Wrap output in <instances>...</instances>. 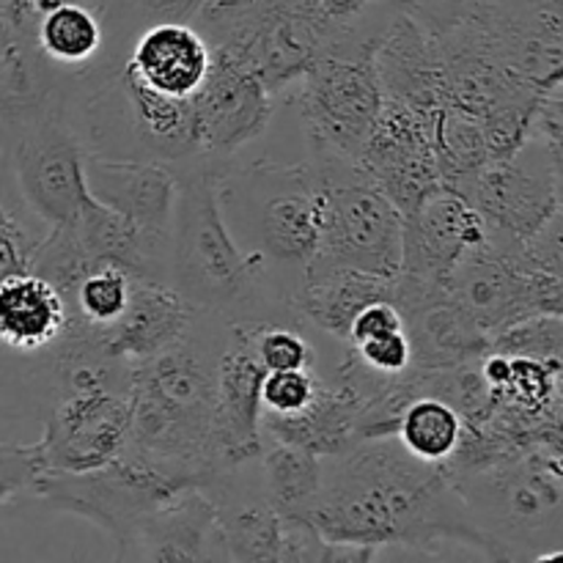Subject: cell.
<instances>
[{
    "label": "cell",
    "instance_id": "1",
    "mask_svg": "<svg viewBox=\"0 0 563 563\" xmlns=\"http://www.w3.org/2000/svg\"><path fill=\"white\" fill-rule=\"evenodd\" d=\"M308 522L328 542L377 553L407 548L438 555L449 544H465L489 559L487 539L473 526L445 465L416 460L396 434L324 456L322 493Z\"/></svg>",
    "mask_w": 563,
    "mask_h": 563
},
{
    "label": "cell",
    "instance_id": "2",
    "mask_svg": "<svg viewBox=\"0 0 563 563\" xmlns=\"http://www.w3.org/2000/svg\"><path fill=\"white\" fill-rule=\"evenodd\" d=\"M174 168L179 170V198L170 225L168 284L196 311L218 313L225 322H284L280 317H295L264 258L242 251L225 225L220 176L229 163L198 154Z\"/></svg>",
    "mask_w": 563,
    "mask_h": 563
},
{
    "label": "cell",
    "instance_id": "3",
    "mask_svg": "<svg viewBox=\"0 0 563 563\" xmlns=\"http://www.w3.org/2000/svg\"><path fill=\"white\" fill-rule=\"evenodd\" d=\"M229 322L198 311L168 350L130 366V440L126 451L201 484L209 465L218 363Z\"/></svg>",
    "mask_w": 563,
    "mask_h": 563
},
{
    "label": "cell",
    "instance_id": "4",
    "mask_svg": "<svg viewBox=\"0 0 563 563\" xmlns=\"http://www.w3.org/2000/svg\"><path fill=\"white\" fill-rule=\"evenodd\" d=\"M220 209L242 251L264 258L289 300L322 240V181L313 163L256 159L220 176Z\"/></svg>",
    "mask_w": 563,
    "mask_h": 563
},
{
    "label": "cell",
    "instance_id": "5",
    "mask_svg": "<svg viewBox=\"0 0 563 563\" xmlns=\"http://www.w3.org/2000/svg\"><path fill=\"white\" fill-rule=\"evenodd\" d=\"M66 108L88 154L165 165L198 157L190 99L146 88L126 58L71 75Z\"/></svg>",
    "mask_w": 563,
    "mask_h": 563
},
{
    "label": "cell",
    "instance_id": "6",
    "mask_svg": "<svg viewBox=\"0 0 563 563\" xmlns=\"http://www.w3.org/2000/svg\"><path fill=\"white\" fill-rule=\"evenodd\" d=\"M473 526L487 539L489 561H561L563 467L559 451H528L471 473H456Z\"/></svg>",
    "mask_w": 563,
    "mask_h": 563
},
{
    "label": "cell",
    "instance_id": "7",
    "mask_svg": "<svg viewBox=\"0 0 563 563\" xmlns=\"http://www.w3.org/2000/svg\"><path fill=\"white\" fill-rule=\"evenodd\" d=\"M366 14L335 31L295 82L311 152L357 159L383 110L374 47L388 16L368 22Z\"/></svg>",
    "mask_w": 563,
    "mask_h": 563
},
{
    "label": "cell",
    "instance_id": "8",
    "mask_svg": "<svg viewBox=\"0 0 563 563\" xmlns=\"http://www.w3.org/2000/svg\"><path fill=\"white\" fill-rule=\"evenodd\" d=\"M322 181V240L306 273L355 269L396 280L401 269L405 218L390 198L361 170L357 159L311 152Z\"/></svg>",
    "mask_w": 563,
    "mask_h": 563
},
{
    "label": "cell",
    "instance_id": "9",
    "mask_svg": "<svg viewBox=\"0 0 563 563\" xmlns=\"http://www.w3.org/2000/svg\"><path fill=\"white\" fill-rule=\"evenodd\" d=\"M185 487L198 484L124 451L97 471H38L31 495L42 498L55 511L93 522L121 544L143 515L163 506Z\"/></svg>",
    "mask_w": 563,
    "mask_h": 563
},
{
    "label": "cell",
    "instance_id": "10",
    "mask_svg": "<svg viewBox=\"0 0 563 563\" xmlns=\"http://www.w3.org/2000/svg\"><path fill=\"white\" fill-rule=\"evenodd\" d=\"M561 168L563 157L526 137L511 157L476 176L465 198L493 245L515 251L561 212Z\"/></svg>",
    "mask_w": 563,
    "mask_h": 563
},
{
    "label": "cell",
    "instance_id": "11",
    "mask_svg": "<svg viewBox=\"0 0 563 563\" xmlns=\"http://www.w3.org/2000/svg\"><path fill=\"white\" fill-rule=\"evenodd\" d=\"M445 289L489 339L528 317H563V275L522 267L489 240L460 258Z\"/></svg>",
    "mask_w": 563,
    "mask_h": 563
},
{
    "label": "cell",
    "instance_id": "12",
    "mask_svg": "<svg viewBox=\"0 0 563 563\" xmlns=\"http://www.w3.org/2000/svg\"><path fill=\"white\" fill-rule=\"evenodd\" d=\"M130 440V390L91 388L55 396L44 407L36 445L42 471L86 473L108 465Z\"/></svg>",
    "mask_w": 563,
    "mask_h": 563
},
{
    "label": "cell",
    "instance_id": "13",
    "mask_svg": "<svg viewBox=\"0 0 563 563\" xmlns=\"http://www.w3.org/2000/svg\"><path fill=\"white\" fill-rule=\"evenodd\" d=\"M82 157L86 148L71 126L66 102L49 110L5 154L22 203L44 225H64L77 218V209L86 198Z\"/></svg>",
    "mask_w": 563,
    "mask_h": 563
},
{
    "label": "cell",
    "instance_id": "14",
    "mask_svg": "<svg viewBox=\"0 0 563 563\" xmlns=\"http://www.w3.org/2000/svg\"><path fill=\"white\" fill-rule=\"evenodd\" d=\"M432 119L394 99H383V110L357 154L363 174L390 198L401 218L443 187L432 152Z\"/></svg>",
    "mask_w": 563,
    "mask_h": 563
},
{
    "label": "cell",
    "instance_id": "15",
    "mask_svg": "<svg viewBox=\"0 0 563 563\" xmlns=\"http://www.w3.org/2000/svg\"><path fill=\"white\" fill-rule=\"evenodd\" d=\"M190 108L198 154L229 163L240 148L264 135L273 119V93L245 64L212 53Z\"/></svg>",
    "mask_w": 563,
    "mask_h": 563
},
{
    "label": "cell",
    "instance_id": "16",
    "mask_svg": "<svg viewBox=\"0 0 563 563\" xmlns=\"http://www.w3.org/2000/svg\"><path fill=\"white\" fill-rule=\"evenodd\" d=\"M256 319L229 322V339L218 363L212 429H209V465L236 467L256 462L262 454V388L264 368L253 355Z\"/></svg>",
    "mask_w": 563,
    "mask_h": 563
},
{
    "label": "cell",
    "instance_id": "17",
    "mask_svg": "<svg viewBox=\"0 0 563 563\" xmlns=\"http://www.w3.org/2000/svg\"><path fill=\"white\" fill-rule=\"evenodd\" d=\"M478 14L506 69L539 88L563 86V0H478Z\"/></svg>",
    "mask_w": 563,
    "mask_h": 563
},
{
    "label": "cell",
    "instance_id": "18",
    "mask_svg": "<svg viewBox=\"0 0 563 563\" xmlns=\"http://www.w3.org/2000/svg\"><path fill=\"white\" fill-rule=\"evenodd\" d=\"M394 302L405 319L416 368L445 372L487 355L489 335L456 306L445 286L396 275Z\"/></svg>",
    "mask_w": 563,
    "mask_h": 563
},
{
    "label": "cell",
    "instance_id": "19",
    "mask_svg": "<svg viewBox=\"0 0 563 563\" xmlns=\"http://www.w3.org/2000/svg\"><path fill=\"white\" fill-rule=\"evenodd\" d=\"M484 240L487 231L473 203L449 187H438L405 218L399 275L445 286L460 258Z\"/></svg>",
    "mask_w": 563,
    "mask_h": 563
},
{
    "label": "cell",
    "instance_id": "20",
    "mask_svg": "<svg viewBox=\"0 0 563 563\" xmlns=\"http://www.w3.org/2000/svg\"><path fill=\"white\" fill-rule=\"evenodd\" d=\"M119 561H223L214 526V504L201 487H185L163 506L143 515L124 542Z\"/></svg>",
    "mask_w": 563,
    "mask_h": 563
},
{
    "label": "cell",
    "instance_id": "21",
    "mask_svg": "<svg viewBox=\"0 0 563 563\" xmlns=\"http://www.w3.org/2000/svg\"><path fill=\"white\" fill-rule=\"evenodd\" d=\"M86 192L121 218L154 231H170L179 198V170L148 159L82 157Z\"/></svg>",
    "mask_w": 563,
    "mask_h": 563
},
{
    "label": "cell",
    "instance_id": "22",
    "mask_svg": "<svg viewBox=\"0 0 563 563\" xmlns=\"http://www.w3.org/2000/svg\"><path fill=\"white\" fill-rule=\"evenodd\" d=\"M363 410L366 394L341 368L330 377H322L319 368V385L311 401L295 416L262 412V434L319 456H335L363 440Z\"/></svg>",
    "mask_w": 563,
    "mask_h": 563
},
{
    "label": "cell",
    "instance_id": "23",
    "mask_svg": "<svg viewBox=\"0 0 563 563\" xmlns=\"http://www.w3.org/2000/svg\"><path fill=\"white\" fill-rule=\"evenodd\" d=\"M196 313V308L165 280L132 278L124 313L97 333L110 355L132 366L174 346L187 333Z\"/></svg>",
    "mask_w": 563,
    "mask_h": 563
},
{
    "label": "cell",
    "instance_id": "24",
    "mask_svg": "<svg viewBox=\"0 0 563 563\" xmlns=\"http://www.w3.org/2000/svg\"><path fill=\"white\" fill-rule=\"evenodd\" d=\"M374 69L385 99L423 115L440 108V64L432 36L396 5L374 47Z\"/></svg>",
    "mask_w": 563,
    "mask_h": 563
},
{
    "label": "cell",
    "instance_id": "25",
    "mask_svg": "<svg viewBox=\"0 0 563 563\" xmlns=\"http://www.w3.org/2000/svg\"><path fill=\"white\" fill-rule=\"evenodd\" d=\"M82 253L91 264H115L132 278L165 280L170 264V231L143 229L102 207L86 192L77 218L71 220Z\"/></svg>",
    "mask_w": 563,
    "mask_h": 563
},
{
    "label": "cell",
    "instance_id": "26",
    "mask_svg": "<svg viewBox=\"0 0 563 563\" xmlns=\"http://www.w3.org/2000/svg\"><path fill=\"white\" fill-rule=\"evenodd\" d=\"M207 42L181 20L152 22L130 44L126 66L152 91L170 99H190L209 71Z\"/></svg>",
    "mask_w": 563,
    "mask_h": 563
},
{
    "label": "cell",
    "instance_id": "27",
    "mask_svg": "<svg viewBox=\"0 0 563 563\" xmlns=\"http://www.w3.org/2000/svg\"><path fill=\"white\" fill-rule=\"evenodd\" d=\"M69 77L36 44L14 42L0 60V154H9L33 124L69 97Z\"/></svg>",
    "mask_w": 563,
    "mask_h": 563
},
{
    "label": "cell",
    "instance_id": "28",
    "mask_svg": "<svg viewBox=\"0 0 563 563\" xmlns=\"http://www.w3.org/2000/svg\"><path fill=\"white\" fill-rule=\"evenodd\" d=\"M69 324L64 297L42 275L22 269L0 280V350L33 357Z\"/></svg>",
    "mask_w": 563,
    "mask_h": 563
},
{
    "label": "cell",
    "instance_id": "29",
    "mask_svg": "<svg viewBox=\"0 0 563 563\" xmlns=\"http://www.w3.org/2000/svg\"><path fill=\"white\" fill-rule=\"evenodd\" d=\"M374 300H394V280L374 278L355 269H322L306 273L289 295V308L302 324L344 344L352 319Z\"/></svg>",
    "mask_w": 563,
    "mask_h": 563
},
{
    "label": "cell",
    "instance_id": "30",
    "mask_svg": "<svg viewBox=\"0 0 563 563\" xmlns=\"http://www.w3.org/2000/svg\"><path fill=\"white\" fill-rule=\"evenodd\" d=\"M322 473L324 456L300 445L264 438L258 454V478H262L264 498L280 517L308 520L322 493Z\"/></svg>",
    "mask_w": 563,
    "mask_h": 563
},
{
    "label": "cell",
    "instance_id": "31",
    "mask_svg": "<svg viewBox=\"0 0 563 563\" xmlns=\"http://www.w3.org/2000/svg\"><path fill=\"white\" fill-rule=\"evenodd\" d=\"M104 25L99 11L86 0H60L42 16L36 27V47L49 64L66 75H80L102 60Z\"/></svg>",
    "mask_w": 563,
    "mask_h": 563
},
{
    "label": "cell",
    "instance_id": "32",
    "mask_svg": "<svg viewBox=\"0 0 563 563\" xmlns=\"http://www.w3.org/2000/svg\"><path fill=\"white\" fill-rule=\"evenodd\" d=\"M432 152L440 185L462 198L471 192L476 176L493 163L482 121L451 104H440L432 119Z\"/></svg>",
    "mask_w": 563,
    "mask_h": 563
},
{
    "label": "cell",
    "instance_id": "33",
    "mask_svg": "<svg viewBox=\"0 0 563 563\" xmlns=\"http://www.w3.org/2000/svg\"><path fill=\"white\" fill-rule=\"evenodd\" d=\"M462 429L465 421L449 401L438 396H416L401 410L396 438L416 460L445 465L460 449Z\"/></svg>",
    "mask_w": 563,
    "mask_h": 563
},
{
    "label": "cell",
    "instance_id": "34",
    "mask_svg": "<svg viewBox=\"0 0 563 563\" xmlns=\"http://www.w3.org/2000/svg\"><path fill=\"white\" fill-rule=\"evenodd\" d=\"M132 275L115 264H93L75 284L66 297L69 324H82L91 330H104L124 313L130 302Z\"/></svg>",
    "mask_w": 563,
    "mask_h": 563
},
{
    "label": "cell",
    "instance_id": "35",
    "mask_svg": "<svg viewBox=\"0 0 563 563\" xmlns=\"http://www.w3.org/2000/svg\"><path fill=\"white\" fill-rule=\"evenodd\" d=\"M489 350L511 357L563 363V317H528L489 339Z\"/></svg>",
    "mask_w": 563,
    "mask_h": 563
},
{
    "label": "cell",
    "instance_id": "36",
    "mask_svg": "<svg viewBox=\"0 0 563 563\" xmlns=\"http://www.w3.org/2000/svg\"><path fill=\"white\" fill-rule=\"evenodd\" d=\"M302 322H256L253 328V355L264 372L317 366V350L300 333Z\"/></svg>",
    "mask_w": 563,
    "mask_h": 563
},
{
    "label": "cell",
    "instance_id": "37",
    "mask_svg": "<svg viewBox=\"0 0 563 563\" xmlns=\"http://www.w3.org/2000/svg\"><path fill=\"white\" fill-rule=\"evenodd\" d=\"M319 385V366L286 368V372H264L258 399L262 412L273 416H295L311 401Z\"/></svg>",
    "mask_w": 563,
    "mask_h": 563
},
{
    "label": "cell",
    "instance_id": "38",
    "mask_svg": "<svg viewBox=\"0 0 563 563\" xmlns=\"http://www.w3.org/2000/svg\"><path fill=\"white\" fill-rule=\"evenodd\" d=\"M42 471L36 445L33 443H0V520L11 506L31 495L33 478Z\"/></svg>",
    "mask_w": 563,
    "mask_h": 563
},
{
    "label": "cell",
    "instance_id": "39",
    "mask_svg": "<svg viewBox=\"0 0 563 563\" xmlns=\"http://www.w3.org/2000/svg\"><path fill=\"white\" fill-rule=\"evenodd\" d=\"M350 352L361 366H366L374 374H383V377H396L412 366L410 341H407L405 330L374 335V339L350 346Z\"/></svg>",
    "mask_w": 563,
    "mask_h": 563
},
{
    "label": "cell",
    "instance_id": "40",
    "mask_svg": "<svg viewBox=\"0 0 563 563\" xmlns=\"http://www.w3.org/2000/svg\"><path fill=\"white\" fill-rule=\"evenodd\" d=\"M38 236L42 234L33 236L31 229L0 203V280L27 269Z\"/></svg>",
    "mask_w": 563,
    "mask_h": 563
},
{
    "label": "cell",
    "instance_id": "41",
    "mask_svg": "<svg viewBox=\"0 0 563 563\" xmlns=\"http://www.w3.org/2000/svg\"><path fill=\"white\" fill-rule=\"evenodd\" d=\"M394 330H405V319H401L399 306L394 300H374L357 311L352 319L350 333H346V350L361 341L374 339V335L394 333Z\"/></svg>",
    "mask_w": 563,
    "mask_h": 563
},
{
    "label": "cell",
    "instance_id": "42",
    "mask_svg": "<svg viewBox=\"0 0 563 563\" xmlns=\"http://www.w3.org/2000/svg\"><path fill=\"white\" fill-rule=\"evenodd\" d=\"M311 9L317 11L319 20L330 27V31H341V27L352 25L361 20L374 0H308Z\"/></svg>",
    "mask_w": 563,
    "mask_h": 563
},
{
    "label": "cell",
    "instance_id": "43",
    "mask_svg": "<svg viewBox=\"0 0 563 563\" xmlns=\"http://www.w3.org/2000/svg\"><path fill=\"white\" fill-rule=\"evenodd\" d=\"M11 44H14V33H11L9 20H5L3 9H0V60H3L5 55H9Z\"/></svg>",
    "mask_w": 563,
    "mask_h": 563
},
{
    "label": "cell",
    "instance_id": "44",
    "mask_svg": "<svg viewBox=\"0 0 563 563\" xmlns=\"http://www.w3.org/2000/svg\"><path fill=\"white\" fill-rule=\"evenodd\" d=\"M394 5H401V3H412V0H390Z\"/></svg>",
    "mask_w": 563,
    "mask_h": 563
},
{
    "label": "cell",
    "instance_id": "45",
    "mask_svg": "<svg viewBox=\"0 0 563 563\" xmlns=\"http://www.w3.org/2000/svg\"><path fill=\"white\" fill-rule=\"evenodd\" d=\"M86 3H88V0H86Z\"/></svg>",
    "mask_w": 563,
    "mask_h": 563
}]
</instances>
